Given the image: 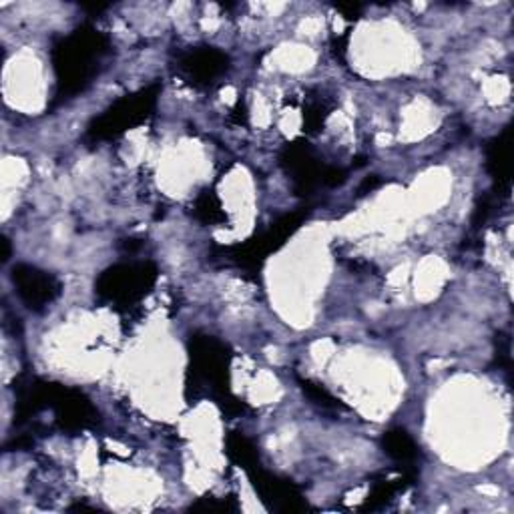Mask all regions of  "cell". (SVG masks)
<instances>
[{"label":"cell","mask_w":514,"mask_h":514,"mask_svg":"<svg viewBox=\"0 0 514 514\" xmlns=\"http://www.w3.org/2000/svg\"><path fill=\"white\" fill-rule=\"evenodd\" d=\"M386 448H388V454H392L394 458H400V460H408L414 456V444L404 432L388 434L386 436Z\"/></svg>","instance_id":"1"}]
</instances>
